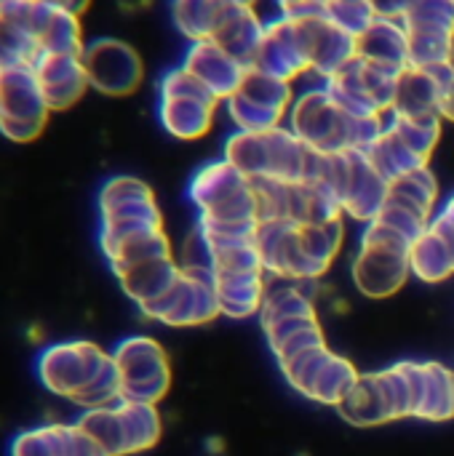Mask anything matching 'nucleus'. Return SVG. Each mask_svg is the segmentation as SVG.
I'll list each match as a JSON object with an SVG mask.
<instances>
[{"instance_id":"1","label":"nucleus","mask_w":454,"mask_h":456,"mask_svg":"<svg viewBox=\"0 0 454 456\" xmlns=\"http://www.w3.org/2000/svg\"><path fill=\"white\" fill-rule=\"evenodd\" d=\"M222 102L182 64L158 77V123L182 142H195L211 134Z\"/></svg>"},{"instance_id":"2","label":"nucleus","mask_w":454,"mask_h":456,"mask_svg":"<svg viewBox=\"0 0 454 456\" xmlns=\"http://www.w3.org/2000/svg\"><path fill=\"white\" fill-rule=\"evenodd\" d=\"M409 251L412 243L404 235L377 219L369 222L351 267L356 289L369 299H388L401 291V286L412 275Z\"/></svg>"},{"instance_id":"3","label":"nucleus","mask_w":454,"mask_h":456,"mask_svg":"<svg viewBox=\"0 0 454 456\" xmlns=\"http://www.w3.org/2000/svg\"><path fill=\"white\" fill-rule=\"evenodd\" d=\"M353 120L356 115L340 107L326 83H316L294 96L286 126L313 152L334 155L353 150Z\"/></svg>"},{"instance_id":"4","label":"nucleus","mask_w":454,"mask_h":456,"mask_svg":"<svg viewBox=\"0 0 454 456\" xmlns=\"http://www.w3.org/2000/svg\"><path fill=\"white\" fill-rule=\"evenodd\" d=\"M112 353L102 350L96 342L88 339H67L45 345L35 358V374L40 385L70 403H78V398L99 379V374L110 366Z\"/></svg>"},{"instance_id":"5","label":"nucleus","mask_w":454,"mask_h":456,"mask_svg":"<svg viewBox=\"0 0 454 456\" xmlns=\"http://www.w3.org/2000/svg\"><path fill=\"white\" fill-rule=\"evenodd\" d=\"M115 369L120 374V390L126 401L158 406L171 387V363L163 345L153 337L134 334L115 345Z\"/></svg>"},{"instance_id":"6","label":"nucleus","mask_w":454,"mask_h":456,"mask_svg":"<svg viewBox=\"0 0 454 456\" xmlns=\"http://www.w3.org/2000/svg\"><path fill=\"white\" fill-rule=\"evenodd\" d=\"M48 110L32 67L0 69V136L13 144H32L43 136Z\"/></svg>"},{"instance_id":"7","label":"nucleus","mask_w":454,"mask_h":456,"mask_svg":"<svg viewBox=\"0 0 454 456\" xmlns=\"http://www.w3.org/2000/svg\"><path fill=\"white\" fill-rule=\"evenodd\" d=\"M83 67L91 91L110 99L131 96L144 83V61L139 51L120 37L88 40L83 48Z\"/></svg>"},{"instance_id":"8","label":"nucleus","mask_w":454,"mask_h":456,"mask_svg":"<svg viewBox=\"0 0 454 456\" xmlns=\"http://www.w3.org/2000/svg\"><path fill=\"white\" fill-rule=\"evenodd\" d=\"M396 77L399 72H391L356 56L351 64H345L337 75L326 80V88L351 115H391Z\"/></svg>"},{"instance_id":"9","label":"nucleus","mask_w":454,"mask_h":456,"mask_svg":"<svg viewBox=\"0 0 454 456\" xmlns=\"http://www.w3.org/2000/svg\"><path fill=\"white\" fill-rule=\"evenodd\" d=\"M139 313L147 321H158L166 326H203L222 315L214 278L190 273H179L177 283Z\"/></svg>"},{"instance_id":"10","label":"nucleus","mask_w":454,"mask_h":456,"mask_svg":"<svg viewBox=\"0 0 454 456\" xmlns=\"http://www.w3.org/2000/svg\"><path fill=\"white\" fill-rule=\"evenodd\" d=\"M96 208L99 224H163L153 187L128 174L110 176L99 187Z\"/></svg>"},{"instance_id":"11","label":"nucleus","mask_w":454,"mask_h":456,"mask_svg":"<svg viewBox=\"0 0 454 456\" xmlns=\"http://www.w3.org/2000/svg\"><path fill=\"white\" fill-rule=\"evenodd\" d=\"M45 0H16L0 8V69L32 67L40 59Z\"/></svg>"},{"instance_id":"12","label":"nucleus","mask_w":454,"mask_h":456,"mask_svg":"<svg viewBox=\"0 0 454 456\" xmlns=\"http://www.w3.org/2000/svg\"><path fill=\"white\" fill-rule=\"evenodd\" d=\"M249 67H254L265 75L281 77L286 83H297L300 77L310 75L297 21L284 19V16L270 19L265 24V35H262L260 48Z\"/></svg>"},{"instance_id":"13","label":"nucleus","mask_w":454,"mask_h":456,"mask_svg":"<svg viewBox=\"0 0 454 456\" xmlns=\"http://www.w3.org/2000/svg\"><path fill=\"white\" fill-rule=\"evenodd\" d=\"M297 29H300L310 75H316L318 83H326L332 75H337L345 64L356 59V37L340 29L326 16L300 19Z\"/></svg>"},{"instance_id":"14","label":"nucleus","mask_w":454,"mask_h":456,"mask_svg":"<svg viewBox=\"0 0 454 456\" xmlns=\"http://www.w3.org/2000/svg\"><path fill=\"white\" fill-rule=\"evenodd\" d=\"M32 72L51 112L72 110L91 91L83 53H43L32 64Z\"/></svg>"},{"instance_id":"15","label":"nucleus","mask_w":454,"mask_h":456,"mask_svg":"<svg viewBox=\"0 0 454 456\" xmlns=\"http://www.w3.org/2000/svg\"><path fill=\"white\" fill-rule=\"evenodd\" d=\"M182 67L193 77H198L222 104H225V99H230L238 91V86L244 83L246 69H249L241 59L227 53L214 40L190 43L182 56Z\"/></svg>"},{"instance_id":"16","label":"nucleus","mask_w":454,"mask_h":456,"mask_svg":"<svg viewBox=\"0 0 454 456\" xmlns=\"http://www.w3.org/2000/svg\"><path fill=\"white\" fill-rule=\"evenodd\" d=\"M348 158H351V174L343 198V214L369 224L380 216L383 206L388 203L391 184L383 179V174L372 166V160L364 152L348 150Z\"/></svg>"},{"instance_id":"17","label":"nucleus","mask_w":454,"mask_h":456,"mask_svg":"<svg viewBox=\"0 0 454 456\" xmlns=\"http://www.w3.org/2000/svg\"><path fill=\"white\" fill-rule=\"evenodd\" d=\"M252 179L244 176L235 166H230L225 158L211 160L206 166H201L187 187V198L190 203L198 208V214H209L222 208L225 203L246 195L252 190Z\"/></svg>"},{"instance_id":"18","label":"nucleus","mask_w":454,"mask_h":456,"mask_svg":"<svg viewBox=\"0 0 454 456\" xmlns=\"http://www.w3.org/2000/svg\"><path fill=\"white\" fill-rule=\"evenodd\" d=\"M356 56L385 67L391 72H401L409 67V32L401 19H383L377 16L359 37H356Z\"/></svg>"},{"instance_id":"19","label":"nucleus","mask_w":454,"mask_h":456,"mask_svg":"<svg viewBox=\"0 0 454 456\" xmlns=\"http://www.w3.org/2000/svg\"><path fill=\"white\" fill-rule=\"evenodd\" d=\"M265 24L268 21L260 16L257 5H244V3L230 0L211 40L249 67L265 35Z\"/></svg>"},{"instance_id":"20","label":"nucleus","mask_w":454,"mask_h":456,"mask_svg":"<svg viewBox=\"0 0 454 456\" xmlns=\"http://www.w3.org/2000/svg\"><path fill=\"white\" fill-rule=\"evenodd\" d=\"M452 67L444 69H420L407 67L396 77V96H393V115H439V96L442 86L450 77Z\"/></svg>"},{"instance_id":"21","label":"nucleus","mask_w":454,"mask_h":456,"mask_svg":"<svg viewBox=\"0 0 454 456\" xmlns=\"http://www.w3.org/2000/svg\"><path fill=\"white\" fill-rule=\"evenodd\" d=\"M268 273H217L214 289L219 313L233 321H246L262 313L268 297Z\"/></svg>"},{"instance_id":"22","label":"nucleus","mask_w":454,"mask_h":456,"mask_svg":"<svg viewBox=\"0 0 454 456\" xmlns=\"http://www.w3.org/2000/svg\"><path fill=\"white\" fill-rule=\"evenodd\" d=\"M179 262L174 256L166 259H150L142 265H134L123 273H118V283L123 289V294L136 305V310L147 307L150 302H155L158 297H163L179 278Z\"/></svg>"},{"instance_id":"23","label":"nucleus","mask_w":454,"mask_h":456,"mask_svg":"<svg viewBox=\"0 0 454 456\" xmlns=\"http://www.w3.org/2000/svg\"><path fill=\"white\" fill-rule=\"evenodd\" d=\"M412 275L423 283H442L454 275V238L431 224L409 251Z\"/></svg>"},{"instance_id":"24","label":"nucleus","mask_w":454,"mask_h":456,"mask_svg":"<svg viewBox=\"0 0 454 456\" xmlns=\"http://www.w3.org/2000/svg\"><path fill=\"white\" fill-rule=\"evenodd\" d=\"M297 238H300L308 281H318L337 259L345 240V227L343 219L324 222V224H297Z\"/></svg>"},{"instance_id":"25","label":"nucleus","mask_w":454,"mask_h":456,"mask_svg":"<svg viewBox=\"0 0 454 456\" xmlns=\"http://www.w3.org/2000/svg\"><path fill=\"white\" fill-rule=\"evenodd\" d=\"M359 369L343 358L334 355L332 350L326 353V358L321 361V366L316 369V374L310 377L308 387H305V398L316 401V403H326V406H340L345 401V395L353 390V385L359 382Z\"/></svg>"},{"instance_id":"26","label":"nucleus","mask_w":454,"mask_h":456,"mask_svg":"<svg viewBox=\"0 0 454 456\" xmlns=\"http://www.w3.org/2000/svg\"><path fill=\"white\" fill-rule=\"evenodd\" d=\"M417 419L447 422L454 417V371L444 363H423V390Z\"/></svg>"},{"instance_id":"27","label":"nucleus","mask_w":454,"mask_h":456,"mask_svg":"<svg viewBox=\"0 0 454 456\" xmlns=\"http://www.w3.org/2000/svg\"><path fill=\"white\" fill-rule=\"evenodd\" d=\"M230 0H171L169 3V13L174 27L179 29L182 37H187L190 43L198 40H211L214 29L225 13Z\"/></svg>"},{"instance_id":"28","label":"nucleus","mask_w":454,"mask_h":456,"mask_svg":"<svg viewBox=\"0 0 454 456\" xmlns=\"http://www.w3.org/2000/svg\"><path fill=\"white\" fill-rule=\"evenodd\" d=\"M120 403V401H118ZM115 406H104V409H91L83 411L75 425L104 452L107 456H128V441H126V428L120 419V411Z\"/></svg>"},{"instance_id":"29","label":"nucleus","mask_w":454,"mask_h":456,"mask_svg":"<svg viewBox=\"0 0 454 456\" xmlns=\"http://www.w3.org/2000/svg\"><path fill=\"white\" fill-rule=\"evenodd\" d=\"M442 115H388V128L423 160L431 163V155L442 139Z\"/></svg>"},{"instance_id":"30","label":"nucleus","mask_w":454,"mask_h":456,"mask_svg":"<svg viewBox=\"0 0 454 456\" xmlns=\"http://www.w3.org/2000/svg\"><path fill=\"white\" fill-rule=\"evenodd\" d=\"M235 94H241L244 99H249V102L276 112V115H284V118H289V110H292L294 96H297L294 83L265 75V72H260L254 67L246 69V77H244V83L238 86Z\"/></svg>"},{"instance_id":"31","label":"nucleus","mask_w":454,"mask_h":456,"mask_svg":"<svg viewBox=\"0 0 454 456\" xmlns=\"http://www.w3.org/2000/svg\"><path fill=\"white\" fill-rule=\"evenodd\" d=\"M123 428H126V441H128V454H142L153 449L161 441L163 422L161 414L153 403H139V401H120L118 403Z\"/></svg>"},{"instance_id":"32","label":"nucleus","mask_w":454,"mask_h":456,"mask_svg":"<svg viewBox=\"0 0 454 456\" xmlns=\"http://www.w3.org/2000/svg\"><path fill=\"white\" fill-rule=\"evenodd\" d=\"M230 166H235L244 176H249L252 182L257 179H268V139L265 131L262 134H252V131H233L225 139V155H222Z\"/></svg>"},{"instance_id":"33","label":"nucleus","mask_w":454,"mask_h":456,"mask_svg":"<svg viewBox=\"0 0 454 456\" xmlns=\"http://www.w3.org/2000/svg\"><path fill=\"white\" fill-rule=\"evenodd\" d=\"M407 27V24H404ZM409 67L444 69L454 64V35L439 29H409Z\"/></svg>"},{"instance_id":"34","label":"nucleus","mask_w":454,"mask_h":456,"mask_svg":"<svg viewBox=\"0 0 454 456\" xmlns=\"http://www.w3.org/2000/svg\"><path fill=\"white\" fill-rule=\"evenodd\" d=\"M8 456H67V425L51 422L13 436Z\"/></svg>"},{"instance_id":"35","label":"nucleus","mask_w":454,"mask_h":456,"mask_svg":"<svg viewBox=\"0 0 454 456\" xmlns=\"http://www.w3.org/2000/svg\"><path fill=\"white\" fill-rule=\"evenodd\" d=\"M391 198H399L431 216H436V200H439V182L431 171V166H420L396 182H391Z\"/></svg>"},{"instance_id":"36","label":"nucleus","mask_w":454,"mask_h":456,"mask_svg":"<svg viewBox=\"0 0 454 456\" xmlns=\"http://www.w3.org/2000/svg\"><path fill=\"white\" fill-rule=\"evenodd\" d=\"M284 318H318L313 299L302 289H297L294 283L268 289V297H265V305L260 313L262 326L273 323V321H284Z\"/></svg>"},{"instance_id":"37","label":"nucleus","mask_w":454,"mask_h":456,"mask_svg":"<svg viewBox=\"0 0 454 456\" xmlns=\"http://www.w3.org/2000/svg\"><path fill=\"white\" fill-rule=\"evenodd\" d=\"M401 21L409 29H439L454 35V0H415Z\"/></svg>"},{"instance_id":"38","label":"nucleus","mask_w":454,"mask_h":456,"mask_svg":"<svg viewBox=\"0 0 454 456\" xmlns=\"http://www.w3.org/2000/svg\"><path fill=\"white\" fill-rule=\"evenodd\" d=\"M326 19L334 21L340 29H345L348 35L359 37L377 16L372 11V5L367 0H329L326 5Z\"/></svg>"},{"instance_id":"39","label":"nucleus","mask_w":454,"mask_h":456,"mask_svg":"<svg viewBox=\"0 0 454 456\" xmlns=\"http://www.w3.org/2000/svg\"><path fill=\"white\" fill-rule=\"evenodd\" d=\"M278 16L284 19H313V16H326L329 0H276Z\"/></svg>"},{"instance_id":"40","label":"nucleus","mask_w":454,"mask_h":456,"mask_svg":"<svg viewBox=\"0 0 454 456\" xmlns=\"http://www.w3.org/2000/svg\"><path fill=\"white\" fill-rule=\"evenodd\" d=\"M67 456H107L75 422L67 425Z\"/></svg>"},{"instance_id":"41","label":"nucleus","mask_w":454,"mask_h":456,"mask_svg":"<svg viewBox=\"0 0 454 456\" xmlns=\"http://www.w3.org/2000/svg\"><path fill=\"white\" fill-rule=\"evenodd\" d=\"M375 11V16L383 19H404L409 13V8L415 5V0H367Z\"/></svg>"},{"instance_id":"42","label":"nucleus","mask_w":454,"mask_h":456,"mask_svg":"<svg viewBox=\"0 0 454 456\" xmlns=\"http://www.w3.org/2000/svg\"><path fill=\"white\" fill-rule=\"evenodd\" d=\"M439 115L442 120H452L454 123V69L450 77L442 86V96H439Z\"/></svg>"},{"instance_id":"43","label":"nucleus","mask_w":454,"mask_h":456,"mask_svg":"<svg viewBox=\"0 0 454 456\" xmlns=\"http://www.w3.org/2000/svg\"><path fill=\"white\" fill-rule=\"evenodd\" d=\"M45 3L54 8H62V11H70L75 16H83L91 8V0H45Z\"/></svg>"},{"instance_id":"44","label":"nucleus","mask_w":454,"mask_h":456,"mask_svg":"<svg viewBox=\"0 0 454 456\" xmlns=\"http://www.w3.org/2000/svg\"><path fill=\"white\" fill-rule=\"evenodd\" d=\"M233 3H244V5H257L260 0H233Z\"/></svg>"},{"instance_id":"45","label":"nucleus","mask_w":454,"mask_h":456,"mask_svg":"<svg viewBox=\"0 0 454 456\" xmlns=\"http://www.w3.org/2000/svg\"><path fill=\"white\" fill-rule=\"evenodd\" d=\"M11 3H16V0H0V8H5V5H11Z\"/></svg>"}]
</instances>
